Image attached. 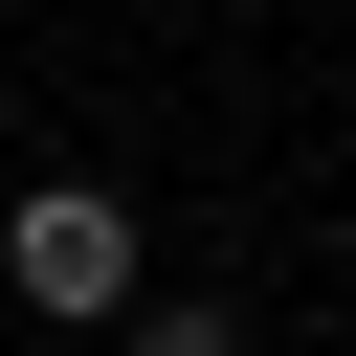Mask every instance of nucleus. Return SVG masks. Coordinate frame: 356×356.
Instances as JSON below:
<instances>
[{"mask_svg": "<svg viewBox=\"0 0 356 356\" xmlns=\"http://www.w3.org/2000/svg\"><path fill=\"white\" fill-rule=\"evenodd\" d=\"M0 289H22L44 334H111V312L156 289V267H134V200H111V178H22V200H0Z\"/></svg>", "mask_w": 356, "mask_h": 356, "instance_id": "nucleus-1", "label": "nucleus"}, {"mask_svg": "<svg viewBox=\"0 0 356 356\" xmlns=\"http://www.w3.org/2000/svg\"><path fill=\"white\" fill-rule=\"evenodd\" d=\"M111 356H245V312H222V289H134V312H111Z\"/></svg>", "mask_w": 356, "mask_h": 356, "instance_id": "nucleus-2", "label": "nucleus"}]
</instances>
